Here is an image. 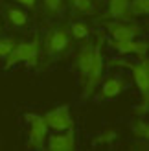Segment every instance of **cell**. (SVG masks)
I'll list each match as a JSON object with an SVG mask.
<instances>
[{
    "label": "cell",
    "mask_w": 149,
    "mask_h": 151,
    "mask_svg": "<svg viewBox=\"0 0 149 151\" xmlns=\"http://www.w3.org/2000/svg\"><path fill=\"white\" fill-rule=\"evenodd\" d=\"M15 42H17L15 37H0V59H2V61L7 57V54L13 50Z\"/></svg>",
    "instance_id": "cell-19"
},
{
    "label": "cell",
    "mask_w": 149,
    "mask_h": 151,
    "mask_svg": "<svg viewBox=\"0 0 149 151\" xmlns=\"http://www.w3.org/2000/svg\"><path fill=\"white\" fill-rule=\"evenodd\" d=\"M129 2L131 0H109L107 17L114 19V20H131L133 13H131Z\"/></svg>",
    "instance_id": "cell-12"
},
{
    "label": "cell",
    "mask_w": 149,
    "mask_h": 151,
    "mask_svg": "<svg viewBox=\"0 0 149 151\" xmlns=\"http://www.w3.org/2000/svg\"><path fill=\"white\" fill-rule=\"evenodd\" d=\"M20 7H26V9H35L37 6V0H15Z\"/></svg>",
    "instance_id": "cell-21"
},
{
    "label": "cell",
    "mask_w": 149,
    "mask_h": 151,
    "mask_svg": "<svg viewBox=\"0 0 149 151\" xmlns=\"http://www.w3.org/2000/svg\"><path fill=\"white\" fill-rule=\"evenodd\" d=\"M92 59H94V44L85 39L83 44H81V48L77 50V54H76V70H77V76H79L81 83L87 79L88 72H90Z\"/></svg>",
    "instance_id": "cell-9"
},
{
    "label": "cell",
    "mask_w": 149,
    "mask_h": 151,
    "mask_svg": "<svg viewBox=\"0 0 149 151\" xmlns=\"http://www.w3.org/2000/svg\"><path fill=\"white\" fill-rule=\"evenodd\" d=\"M44 122H46L50 131H66V129H74V118L70 112V105L63 103L57 107L50 109L46 114H42Z\"/></svg>",
    "instance_id": "cell-4"
},
{
    "label": "cell",
    "mask_w": 149,
    "mask_h": 151,
    "mask_svg": "<svg viewBox=\"0 0 149 151\" xmlns=\"http://www.w3.org/2000/svg\"><path fill=\"white\" fill-rule=\"evenodd\" d=\"M26 122H28V147L29 149H41L46 144V137H48V125L44 122V118L35 112H28L26 114Z\"/></svg>",
    "instance_id": "cell-3"
},
{
    "label": "cell",
    "mask_w": 149,
    "mask_h": 151,
    "mask_svg": "<svg viewBox=\"0 0 149 151\" xmlns=\"http://www.w3.org/2000/svg\"><path fill=\"white\" fill-rule=\"evenodd\" d=\"M41 54V44L39 41H22V42H15L13 50L7 54L4 59V68H13L19 63H26V65H35Z\"/></svg>",
    "instance_id": "cell-1"
},
{
    "label": "cell",
    "mask_w": 149,
    "mask_h": 151,
    "mask_svg": "<svg viewBox=\"0 0 149 151\" xmlns=\"http://www.w3.org/2000/svg\"><path fill=\"white\" fill-rule=\"evenodd\" d=\"M131 133L135 134L136 140H144V142H147V138H149V125H147V122H145L144 118L135 120V122L131 124Z\"/></svg>",
    "instance_id": "cell-16"
},
{
    "label": "cell",
    "mask_w": 149,
    "mask_h": 151,
    "mask_svg": "<svg viewBox=\"0 0 149 151\" xmlns=\"http://www.w3.org/2000/svg\"><path fill=\"white\" fill-rule=\"evenodd\" d=\"M44 146H46V149H50V151H74L77 147L74 129L54 131V134H48L46 137V144Z\"/></svg>",
    "instance_id": "cell-7"
},
{
    "label": "cell",
    "mask_w": 149,
    "mask_h": 151,
    "mask_svg": "<svg viewBox=\"0 0 149 151\" xmlns=\"http://www.w3.org/2000/svg\"><path fill=\"white\" fill-rule=\"evenodd\" d=\"M70 37L76 41H85L88 39V35H90V28L88 24H85L83 20H72L70 22Z\"/></svg>",
    "instance_id": "cell-15"
},
{
    "label": "cell",
    "mask_w": 149,
    "mask_h": 151,
    "mask_svg": "<svg viewBox=\"0 0 149 151\" xmlns=\"http://www.w3.org/2000/svg\"><path fill=\"white\" fill-rule=\"evenodd\" d=\"M42 9L50 17H59L64 9V0H41Z\"/></svg>",
    "instance_id": "cell-17"
},
{
    "label": "cell",
    "mask_w": 149,
    "mask_h": 151,
    "mask_svg": "<svg viewBox=\"0 0 149 151\" xmlns=\"http://www.w3.org/2000/svg\"><path fill=\"white\" fill-rule=\"evenodd\" d=\"M100 85H101L100 100H114L116 96H120L125 90L127 83H125V79L120 78V76H109V78L100 81Z\"/></svg>",
    "instance_id": "cell-11"
},
{
    "label": "cell",
    "mask_w": 149,
    "mask_h": 151,
    "mask_svg": "<svg viewBox=\"0 0 149 151\" xmlns=\"http://www.w3.org/2000/svg\"><path fill=\"white\" fill-rule=\"evenodd\" d=\"M6 17L9 20V24L15 28H24L28 24V13L22 9L20 6H7L6 7Z\"/></svg>",
    "instance_id": "cell-13"
},
{
    "label": "cell",
    "mask_w": 149,
    "mask_h": 151,
    "mask_svg": "<svg viewBox=\"0 0 149 151\" xmlns=\"http://www.w3.org/2000/svg\"><path fill=\"white\" fill-rule=\"evenodd\" d=\"M114 138H116V131L107 129V131H103L94 142H96V144H110V142H114Z\"/></svg>",
    "instance_id": "cell-20"
},
{
    "label": "cell",
    "mask_w": 149,
    "mask_h": 151,
    "mask_svg": "<svg viewBox=\"0 0 149 151\" xmlns=\"http://www.w3.org/2000/svg\"><path fill=\"white\" fill-rule=\"evenodd\" d=\"M68 4L77 15H83V17H92V15H96L94 0H68Z\"/></svg>",
    "instance_id": "cell-14"
},
{
    "label": "cell",
    "mask_w": 149,
    "mask_h": 151,
    "mask_svg": "<svg viewBox=\"0 0 149 151\" xmlns=\"http://www.w3.org/2000/svg\"><path fill=\"white\" fill-rule=\"evenodd\" d=\"M72 46V37L66 32V28H52L46 32L42 41L44 54L48 57H59Z\"/></svg>",
    "instance_id": "cell-2"
},
{
    "label": "cell",
    "mask_w": 149,
    "mask_h": 151,
    "mask_svg": "<svg viewBox=\"0 0 149 151\" xmlns=\"http://www.w3.org/2000/svg\"><path fill=\"white\" fill-rule=\"evenodd\" d=\"M109 35L112 41H129V39H136L142 33V28L133 24L131 20H114L107 26Z\"/></svg>",
    "instance_id": "cell-8"
},
{
    "label": "cell",
    "mask_w": 149,
    "mask_h": 151,
    "mask_svg": "<svg viewBox=\"0 0 149 151\" xmlns=\"http://www.w3.org/2000/svg\"><path fill=\"white\" fill-rule=\"evenodd\" d=\"M133 17H147L149 13V0H131L129 2Z\"/></svg>",
    "instance_id": "cell-18"
},
{
    "label": "cell",
    "mask_w": 149,
    "mask_h": 151,
    "mask_svg": "<svg viewBox=\"0 0 149 151\" xmlns=\"http://www.w3.org/2000/svg\"><path fill=\"white\" fill-rule=\"evenodd\" d=\"M110 48L122 57H125V55L144 57L147 54V42L136 41V39H129V41H112L110 39Z\"/></svg>",
    "instance_id": "cell-10"
},
{
    "label": "cell",
    "mask_w": 149,
    "mask_h": 151,
    "mask_svg": "<svg viewBox=\"0 0 149 151\" xmlns=\"http://www.w3.org/2000/svg\"><path fill=\"white\" fill-rule=\"evenodd\" d=\"M142 61L140 63H127V61H122V65L129 66L131 74H133V81H135L136 88L140 90L142 98H149V68H147V57H140Z\"/></svg>",
    "instance_id": "cell-6"
},
{
    "label": "cell",
    "mask_w": 149,
    "mask_h": 151,
    "mask_svg": "<svg viewBox=\"0 0 149 151\" xmlns=\"http://www.w3.org/2000/svg\"><path fill=\"white\" fill-rule=\"evenodd\" d=\"M103 68H105V63H103V52H101V42L94 44V59H92V66H90V72H88L87 79L81 83L83 85V96L88 98L96 87L100 85V81L103 79Z\"/></svg>",
    "instance_id": "cell-5"
}]
</instances>
